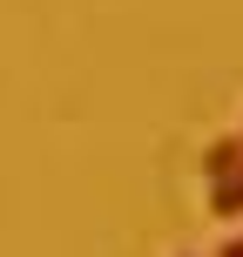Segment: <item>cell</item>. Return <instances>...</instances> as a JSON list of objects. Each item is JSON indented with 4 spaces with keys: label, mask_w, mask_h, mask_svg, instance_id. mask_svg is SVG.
<instances>
[{
    "label": "cell",
    "mask_w": 243,
    "mask_h": 257,
    "mask_svg": "<svg viewBox=\"0 0 243 257\" xmlns=\"http://www.w3.org/2000/svg\"><path fill=\"white\" fill-rule=\"evenodd\" d=\"M236 169H243V136H223V142H209V149H203V176H209V183L236 176Z\"/></svg>",
    "instance_id": "obj_1"
},
{
    "label": "cell",
    "mask_w": 243,
    "mask_h": 257,
    "mask_svg": "<svg viewBox=\"0 0 243 257\" xmlns=\"http://www.w3.org/2000/svg\"><path fill=\"white\" fill-rule=\"evenodd\" d=\"M236 136H243V128H236Z\"/></svg>",
    "instance_id": "obj_4"
},
{
    "label": "cell",
    "mask_w": 243,
    "mask_h": 257,
    "mask_svg": "<svg viewBox=\"0 0 243 257\" xmlns=\"http://www.w3.org/2000/svg\"><path fill=\"white\" fill-rule=\"evenodd\" d=\"M209 210H216L223 223L243 217V169H236V176H223V183H209Z\"/></svg>",
    "instance_id": "obj_2"
},
{
    "label": "cell",
    "mask_w": 243,
    "mask_h": 257,
    "mask_svg": "<svg viewBox=\"0 0 243 257\" xmlns=\"http://www.w3.org/2000/svg\"><path fill=\"white\" fill-rule=\"evenodd\" d=\"M216 257H243V230H236V237H230V244H223Z\"/></svg>",
    "instance_id": "obj_3"
}]
</instances>
